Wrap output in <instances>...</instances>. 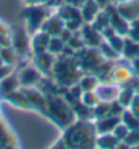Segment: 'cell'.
<instances>
[{
	"label": "cell",
	"instance_id": "obj_1",
	"mask_svg": "<svg viewBox=\"0 0 139 149\" xmlns=\"http://www.w3.org/2000/svg\"><path fill=\"white\" fill-rule=\"evenodd\" d=\"M97 136L94 122L78 119L64 129L63 140L67 148H94L97 146Z\"/></svg>",
	"mask_w": 139,
	"mask_h": 149
},
{
	"label": "cell",
	"instance_id": "obj_2",
	"mask_svg": "<svg viewBox=\"0 0 139 149\" xmlns=\"http://www.w3.org/2000/svg\"><path fill=\"white\" fill-rule=\"evenodd\" d=\"M85 71L79 66L75 56H63L59 55L52 68V75L55 84L59 88H70L74 84H78Z\"/></svg>",
	"mask_w": 139,
	"mask_h": 149
},
{
	"label": "cell",
	"instance_id": "obj_3",
	"mask_svg": "<svg viewBox=\"0 0 139 149\" xmlns=\"http://www.w3.org/2000/svg\"><path fill=\"white\" fill-rule=\"evenodd\" d=\"M45 97H46V116L56 126L64 130L75 120L76 116L74 113V109L64 96L62 97L59 93L52 92V93H45Z\"/></svg>",
	"mask_w": 139,
	"mask_h": 149
},
{
	"label": "cell",
	"instance_id": "obj_4",
	"mask_svg": "<svg viewBox=\"0 0 139 149\" xmlns=\"http://www.w3.org/2000/svg\"><path fill=\"white\" fill-rule=\"evenodd\" d=\"M49 7L46 4H29L26 8L23 10L22 17L26 22V29L29 34H34L38 32L45 22V19L49 17Z\"/></svg>",
	"mask_w": 139,
	"mask_h": 149
},
{
	"label": "cell",
	"instance_id": "obj_5",
	"mask_svg": "<svg viewBox=\"0 0 139 149\" xmlns=\"http://www.w3.org/2000/svg\"><path fill=\"white\" fill-rule=\"evenodd\" d=\"M74 56L78 60V63L82 67V70L85 72H91V74L105 60L98 48H91V47H85L82 49L76 51Z\"/></svg>",
	"mask_w": 139,
	"mask_h": 149
},
{
	"label": "cell",
	"instance_id": "obj_6",
	"mask_svg": "<svg viewBox=\"0 0 139 149\" xmlns=\"http://www.w3.org/2000/svg\"><path fill=\"white\" fill-rule=\"evenodd\" d=\"M63 19L64 25L68 30L71 32H76V30H81L82 25H83V19H82V14H81V8H78L75 6L71 4H64V6H59V10L56 13Z\"/></svg>",
	"mask_w": 139,
	"mask_h": 149
},
{
	"label": "cell",
	"instance_id": "obj_7",
	"mask_svg": "<svg viewBox=\"0 0 139 149\" xmlns=\"http://www.w3.org/2000/svg\"><path fill=\"white\" fill-rule=\"evenodd\" d=\"M10 34H11V41H12L11 47L17 51L19 58H25L29 55V52H32V44H30V37H29L27 29L15 26L11 29Z\"/></svg>",
	"mask_w": 139,
	"mask_h": 149
},
{
	"label": "cell",
	"instance_id": "obj_8",
	"mask_svg": "<svg viewBox=\"0 0 139 149\" xmlns=\"http://www.w3.org/2000/svg\"><path fill=\"white\" fill-rule=\"evenodd\" d=\"M104 10L106 11L108 17H109V25L116 30L117 34L127 36L128 34V29H130V22H127L126 19L119 14V11L116 8V4L109 3V4H106V7Z\"/></svg>",
	"mask_w": 139,
	"mask_h": 149
},
{
	"label": "cell",
	"instance_id": "obj_9",
	"mask_svg": "<svg viewBox=\"0 0 139 149\" xmlns=\"http://www.w3.org/2000/svg\"><path fill=\"white\" fill-rule=\"evenodd\" d=\"M22 92L26 95L32 109H36L38 112L46 116V97L37 86H30V88H21Z\"/></svg>",
	"mask_w": 139,
	"mask_h": 149
},
{
	"label": "cell",
	"instance_id": "obj_10",
	"mask_svg": "<svg viewBox=\"0 0 139 149\" xmlns=\"http://www.w3.org/2000/svg\"><path fill=\"white\" fill-rule=\"evenodd\" d=\"M42 78V72L36 67V66H26L19 70L18 79L21 88H30L36 86Z\"/></svg>",
	"mask_w": 139,
	"mask_h": 149
},
{
	"label": "cell",
	"instance_id": "obj_11",
	"mask_svg": "<svg viewBox=\"0 0 139 149\" xmlns=\"http://www.w3.org/2000/svg\"><path fill=\"white\" fill-rule=\"evenodd\" d=\"M81 33L82 38L85 41L86 47H91V48H98L101 45V42L104 41V37L101 34V32H98L91 23H83L81 27Z\"/></svg>",
	"mask_w": 139,
	"mask_h": 149
},
{
	"label": "cell",
	"instance_id": "obj_12",
	"mask_svg": "<svg viewBox=\"0 0 139 149\" xmlns=\"http://www.w3.org/2000/svg\"><path fill=\"white\" fill-rule=\"evenodd\" d=\"M33 62H34V66L42 74L49 75V74H52V68H53V64L56 62V58H55L53 54H50L49 51H45V52H41V54L33 55Z\"/></svg>",
	"mask_w": 139,
	"mask_h": 149
},
{
	"label": "cell",
	"instance_id": "obj_13",
	"mask_svg": "<svg viewBox=\"0 0 139 149\" xmlns=\"http://www.w3.org/2000/svg\"><path fill=\"white\" fill-rule=\"evenodd\" d=\"M120 85L117 84H106V82H100L97 86V95H98L101 101H106V103H112L117 100V96L120 93Z\"/></svg>",
	"mask_w": 139,
	"mask_h": 149
},
{
	"label": "cell",
	"instance_id": "obj_14",
	"mask_svg": "<svg viewBox=\"0 0 139 149\" xmlns=\"http://www.w3.org/2000/svg\"><path fill=\"white\" fill-rule=\"evenodd\" d=\"M64 29H66V25H64L63 19L60 18L57 14L56 15H49L41 26V30L46 32L50 37H59Z\"/></svg>",
	"mask_w": 139,
	"mask_h": 149
},
{
	"label": "cell",
	"instance_id": "obj_15",
	"mask_svg": "<svg viewBox=\"0 0 139 149\" xmlns=\"http://www.w3.org/2000/svg\"><path fill=\"white\" fill-rule=\"evenodd\" d=\"M121 122V116H113V115H108V116L100 118L94 120V126L97 134H106V133H112L113 129Z\"/></svg>",
	"mask_w": 139,
	"mask_h": 149
},
{
	"label": "cell",
	"instance_id": "obj_16",
	"mask_svg": "<svg viewBox=\"0 0 139 149\" xmlns=\"http://www.w3.org/2000/svg\"><path fill=\"white\" fill-rule=\"evenodd\" d=\"M49 40H50V36L46 32L41 30V29L38 30V32L34 33V34H33V37H32V41H30V44H32V52H33V55L41 54V52L48 51Z\"/></svg>",
	"mask_w": 139,
	"mask_h": 149
},
{
	"label": "cell",
	"instance_id": "obj_17",
	"mask_svg": "<svg viewBox=\"0 0 139 149\" xmlns=\"http://www.w3.org/2000/svg\"><path fill=\"white\" fill-rule=\"evenodd\" d=\"M111 77H112L113 84H117V85H126L127 82L131 81V78L134 77V71L130 70L126 66H121V64H117L115 66V68L111 72Z\"/></svg>",
	"mask_w": 139,
	"mask_h": 149
},
{
	"label": "cell",
	"instance_id": "obj_18",
	"mask_svg": "<svg viewBox=\"0 0 139 149\" xmlns=\"http://www.w3.org/2000/svg\"><path fill=\"white\" fill-rule=\"evenodd\" d=\"M19 88H21V85H19V79L17 72H12L11 75L3 78L0 81V97H1V100L4 99L7 95L18 91Z\"/></svg>",
	"mask_w": 139,
	"mask_h": 149
},
{
	"label": "cell",
	"instance_id": "obj_19",
	"mask_svg": "<svg viewBox=\"0 0 139 149\" xmlns=\"http://www.w3.org/2000/svg\"><path fill=\"white\" fill-rule=\"evenodd\" d=\"M101 10L102 8L100 7V4L95 0H86L85 3H83V6L81 7V14H82L83 22L91 23Z\"/></svg>",
	"mask_w": 139,
	"mask_h": 149
},
{
	"label": "cell",
	"instance_id": "obj_20",
	"mask_svg": "<svg viewBox=\"0 0 139 149\" xmlns=\"http://www.w3.org/2000/svg\"><path fill=\"white\" fill-rule=\"evenodd\" d=\"M3 100L7 101V103H10L11 105H14V107H18V108H22V109H32L26 95L22 92L21 88H19L18 91H15V92H12V93H10V95H7Z\"/></svg>",
	"mask_w": 139,
	"mask_h": 149
},
{
	"label": "cell",
	"instance_id": "obj_21",
	"mask_svg": "<svg viewBox=\"0 0 139 149\" xmlns=\"http://www.w3.org/2000/svg\"><path fill=\"white\" fill-rule=\"evenodd\" d=\"M135 95H136V92H135L134 86L131 85L130 82H127L126 85H123V88L120 89V93L117 96V101H119L124 108H128Z\"/></svg>",
	"mask_w": 139,
	"mask_h": 149
},
{
	"label": "cell",
	"instance_id": "obj_22",
	"mask_svg": "<svg viewBox=\"0 0 139 149\" xmlns=\"http://www.w3.org/2000/svg\"><path fill=\"white\" fill-rule=\"evenodd\" d=\"M78 84H79L83 92H91L97 89V86L100 85V79L97 75L91 74V72H85Z\"/></svg>",
	"mask_w": 139,
	"mask_h": 149
},
{
	"label": "cell",
	"instance_id": "obj_23",
	"mask_svg": "<svg viewBox=\"0 0 139 149\" xmlns=\"http://www.w3.org/2000/svg\"><path fill=\"white\" fill-rule=\"evenodd\" d=\"M121 55L126 59H130V60L139 58V42L131 40L130 37L124 38V48H123Z\"/></svg>",
	"mask_w": 139,
	"mask_h": 149
},
{
	"label": "cell",
	"instance_id": "obj_24",
	"mask_svg": "<svg viewBox=\"0 0 139 149\" xmlns=\"http://www.w3.org/2000/svg\"><path fill=\"white\" fill-rule=\"evenodd\" d=\"M116 8H117V11H119V14L126 19L127 22H132L135 19H138V15H136V13L134 11V8L131 7V4L128 3V0L121 1V3H117Z\"/></svg>",
	"mask_w": 139,
	"mask_h": 149
},
{
	"label": "cell",
	"instance_id": "obj_25",
	"mask_svg": "<svg viewBox=\"0 0 139 149\" xmlns=\"http://www.w3.org/2000/svg\"><path fill=\"white\" fill-rule=\"evenodd\" d=\"M120 144V141L113 136L112 133H106V134H98L97 136V146L98 148H117V145Z\"/></svg>",
	"mask_w": 139,
	"mask_h": 149
},
{
	"label": "cell",
	"instance_id": "obj_26",
	"mask_svg": "<svg viewBox=\"0 0 139 149\" xmlns=\"http://www.w3.org/2000/svg\"><path fill=\"white\" fill-rule=\"evenodd\" d=\"M0 58L3 59V62L7 64H12V66H17L18 63L19 55L17 54V51L14 49L12 47H6V48H0Z\"/></svg>",
	"mask_w": 139,
	"mask_h": 149
},
{
	"label": "cell",
	"instance_id": "obj_27",
	"mask_svg": "<svg viewBox=\"0 0 139 149\" xmlns=\"http://www.w3.org/2000/svg\"><path fill=\"white\" fill-rule=\"evenodd\" d=\"M121 123H124L128 130H139V118H136L130 109H124L121 113Z\"/></svg>",
	"mask_w": 139,
	"mask_h": 149
},
{
	"label": "cell",
	"instance_id": "obj_28",
	"mask_svg": "<svg viewBox=\"0 0 139 149\" xmlns=\"http://www.w3.org/2000/svg\"><path fill=\"white\" fill-rule=\"evenodd\" d=\"M98 49L105 60H119V58H120V54H119L117 51L113 49L106 40H104L102 42H101V45L98 47Z\"/></svg>",
	"mask_w": 139,
	"mask_h": 149
},
{
	"label": "cell",
	"instance_id": "obj_29",
	"mask_svg": "<svg viewBox=\"0 0 139 149\" xmlns=\"http://www.w3.org/2000/svg\"><path fill=\"white\" fill-rule=\"evenodd\" d=\"M91 25L98 30V32H102L106 26H109V17H108V14L105 10H101L98 14H97V17L94 18V21L91 22Z\"/></svg>",
	"mask_w": 139,
	"mask_h": 149
},
{
	"label": "cell",
	"instance_id": "obj_30",
	"mask_svg": "<svg viewBox=\"0 0 139 149\" xmlns=\"http://www.w3.org/2000/svg\"><path fill=\"white\" fill-rule=\"evenodd\" d=\"M81 101L85 105H87V107H91V108H94L95 105L101 101L98 97V95H97V92L95 91H91V92H83L82 93V97H81Z\"/></svg>",
	"mask_w": 139,
	"mask_h": 149
},
{
	"label": "cell",
	"instance_id": "obj_31",
	"mask_svg": "<svg viewBox=\"0 0 139 149\" xmlns=\"http://www.w3.org/2000/svg\"><path fill=\"white\" fill-rule=\"evenodd\" d=\"M66 45V42H64L60 37H50L49 40V45H48V51H49L50 54H53L55 56L56 55H60L63 52V48Z\"/></svg>",
	"mask_w": 139,
	"mask_h": 149
},
{
	"label": "cell",
	"instance_id": "obj_32",
	"mask_svg": "<svg viewBox=\"0 0 139 149\" xmlns=\"http://www.w3.org/2000/svg\"><path fill=\"white\" fill-rule=\"evenodd\" d=\"M67 45H70L72 48V49L75 51H79V49H82V48H85V41H83V38H82V36H81V33L78 32V33H75L74 32V34L71 36V38L66 42Z\"/></svg>",
	"mask_w": 139,
	"mask_h": 149
},
{
	"label": "cell",
	"instance_id": "obj_33",
	"mask_svg": "<svg viewBox=\"0 0 139 149\" xmlns=\"http://www.w3.org/2000/svg\"><path fill=\"white\" fill-rule=\"evenodd\" d=\"M108 42L111 44V47H112L115 51H117L119 54L121 55V52H123V48H124V36H120V34H113L111 38H108Z\"/></svg>",
	"mask_w": 139,
	"mask_h": 149
},
{
	"label": "cell",
	"instance_id": "obj_34",
	"mask_svg": "<svg viewBox=\"0 0 139 149\" xmlns=\"http://www.w3.org/2000/svg\"><path fill=\"white\" fill-rule=\"evenodd\" d=\"M128 133H130L128 127H127L124 123H121V122L119 123V125H117V126L113 129V131H112V134L116 137V138L120 141V142L126 140V137L128 136Z\"/></svg>",
	"mask_w": 139,
	"mask_h": 149
},
{
	"label": "cell",
	"instance_id": "obj_35",
	"mask_svg": "<svg viewBox=\"0 0 139 149\" xmlns=\"http://www.w3.org/2000/svg\"><path fill=\"white\" fill-rule=\"evenodd\" d=\"M127 37H130L131 40L139 42V18L130 22V29H128V34Z\"/></svg>",
	"mask_w": 139,
	"mask_h": 149
},
{
	"label": "cell",
	"instance_id": "obj_36",
	"mask_svg": "<svg viewBox=\"0 0 139 149\" xmlns=\"http://www.w3.org/2000/svg\"><path fill=\"white\" fill-rule=\"evenodd\" d=\"M123 142H126L128 146L139 144V130H131L130 133H128V136L126 137V140L123 141Z\"/></svg>",
	"mask_w": 139,
	"mask_h": 149
},
{
	"label": "cell",
	"instance_id": "obj_37",
	"mask_svg": "<svg viewBox=\"0 0 139 149\" xmlns=\"http://www.w3.org/2000/svg\"><path fill=\"white\" fill-rule=\"evenodd\" d=\"M12 72H15V66H12V64L3 63L1 66H0V81H1L3 78L11 75Z\"/></svg>",
	"mask_w": 139,
	"mask_h": 149
},
{
	"label": "cell",
	"instance_id": "obj_38",
	"mask_svg": "<svg viewBox=\"0 0 139 149\" xmlns=\"http://www.w3.org/2000/svg\"><path fill=\"white\" fill-rule=\"evenodd\" d=\"M128 109H130L136 118H139V93H136V95L134 96V99L131 101Z\"/></svg>",
	"mask_w": 139,
	"mask_h": 149
},
{
	"label": "cell",
	"instance_id": "obj_39",
	"mask_svg": "<svg viewBox=\"0 0 139 149\" xmlns=\"http://www.w3.org/2000/svg\"><path fill=\"white\" fill-rule=\"evenodd\" d=\"M12 41H11V34H0V48H6V47H11Z\"/></svg>",
	"mask_w": 139,
	"mask_h": 149
},
{
	"label": "cell",
	"instance_id": "obj_40",
	"mask_svg": "<svg viewBox=\"0 0 139 149\" xmlns=\"http://www.w3.org/2000/svg\"><path fill=\"white\" fill-rule=\"evenodd\" d=\"M131 66H132V71L136 77H139V58H135L131 60Z\"/></svg>",
	"mask_w": 139,
	"mask_h": 149
},
{
	"label": "cell",
	"instance_id": "obj_41",
	"mask_svg": "<svg viewBox=\"0 0 139 149\" xmlns=\"http://www.w3.org/2000/svg\"><path fill=\"white\" fill-rule=\"evenodd\" d=\"M11 33V27L6 25L3 21H0V34H10Z\"/></svg>",
	"mask_w": 139,
	"mask_h": 149
},
{
	"label": "cell",
	"instance_id": "obj_42",
	"mask_svg": "<svg viewBox=\"0 0 139 149\" xmlns=\"http://www.w3.org/2000/svg\"><path fill=\"white\" fill-rule=\"evenodd\" d=\"M85 1L86 0H66V3H68V4H71V6H75L78 8H81Z\"/></svg>",
	"mask_w": 139,
	"mask_h": 149
},
{
	"label": "cell",
	"instance_id": "obj_43",
	"mask_svg": "<svg viewBox=\"0 0 139 149\" xmlns=\"http://www.w3.org/2000/svg\"><path fill=\"white\" fill-rule=\"evenodd\" d=\"M128 3L134 8V11L136 13V15H138V18H139V0H128Z\"/></svg>",
	"mask_w": 139,
	"mask_h": 149
},
{
	"label": "cell",
	"instance_id": "obj_44",
	"mask_svg": "<svg viewBox=\"0 0 139 149\" xmlns=\"http://www.w3.org/2000/svg\"><path fill=\"white\" fill-rule=\"evenodd\" d=\"M95 1L100 4V7H101V8H105V7H106V4H109V0H95Z\"/></svg>",
	"mask_w": 139,
	"mask_h": 149
},
{
	"label": "cell",
	"instance_id": "obj_45",
	"mask_svg": "<svg viewBox=\"0 0 139 149\" xmlns=\"http://www.w3.org/2000/svg\"><path fill=\"white\" fill-rule=\"evenodd\" d=\"M42 1H45V0H25V3H26L27 6L29 4H40Z\"/></svg>",
	"mask_w": 139,
	"mask_h": 149
},
{
	"label": "cell",
	"instance_id": "obj_46",
	"mask_svg": "<svg viewBox=\"0 0 139 149\" xmlns=\"http://www.w3.org/2000/svg\"><path fill=\"white\" fill-rule=\"evenodd\" d=\"M115 4H117V3H121V1H126V0H112Z\"/></svg>",
	"mask_w": 139,
	"mask_h": 149
},
{
	"label": "cell",
	"instance_id": "obj_47",
	"mask_svg": "<svg viewBox=\"0 0 139 149\" xmlns=\"http://www.w3.org/2000/svg\"><path fill=\"white\" fill-rule=\"evenodd\" d=\"M3 63H4V62H3V59L0 58V66H1V64H3Z\"/></svg>",
	"mask_w": 139,
	"mask_h": 149
}]
</instances>
